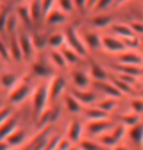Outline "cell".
Segmentation results:
<instances>
[{"instance_id": "cell-1", "label": "cell", "mask_w": 143, "mask_h": 150, "mask_svg": "<svg viewBox=\"0 0 143 150\" xmlns=\"http://www.w3.org/2000/svg\"><path fill=\"white\" fill-rule=\"evenodd\" d=\"M7 95H9V104H11V105L22 104L23 100H27V98L32 95L30 84L27 82V79H18V82L7 91Z\"/></svg>"}, {"instance_id": "cell-2", "label": "cell", "mask_w": 143, "mask_h": 150, "mask_svg": "<svg viewBox=\"0 0 143 150\" xmlns=\"http://www.w3.org/2000/svg\"><path fill=\"white\" fill-rule=\"evenodd\" d=\"M32 111H34V116L38 118L41 112L47 109V105H48V88H47V84H41V86H38V88H34V91H32Z\"/></svg>"}, {"instance_id": "cell-3", "label": "cell", "mask_w": 143, "mask_h": 150, "mask_svg": "<svg viewBox=\"0 0 143 150\" xmlns=\"http://www.w3.org/2000/svg\"><path fill=\"white\" fill-rule=\"evenodd\" d=\"M64 36H66V45L70 48H74L81 57H84V55L88 54V48H86V45L82 41V36L79 34V30L75 27H72V29H68V32Z\"/></svg>"}, {"instance_id": "cell-4", "label": "cell", "mask_w": 143, "mask_h": 150, "mask_svg": "<svg viewBox=\"0 0 143 150\" xmlns=\"http://www.w3.org/2000/svg\"><path fill=\"white\" fill-rule=\"evenodd\" d=\"M48 88V102H54L57 97L64 95V89H66V79L61 77V75H52L50 82H47Z\"/></svg>"}, {"instance_id": "cell-5", "label": "cell", "mask_w": 143, "mask_h": 150, "mask_svg": "<svg viewBox=\"0 0 143 150\" xmlns=\"http://www.w3.org/2000/svg\"><path fill=\"white\" fill-rule=\"evenodd\" d=\"M100 45H102V50L107 52V54H120L125 50V45L120 38L116 36H100Z\"/></svg>"}, {"instance_id": "cell-6", "label": "cell", "mask_w": 143, "mask_h": 150, "mask_svg": "<svg viewBox=\"0 0 143 150\" xmlns=\"http://www.w3.org/2000/svg\"><path fill=\"white\" fill-rule=\"evenodd\" d=\"M115 125L111 123L109 118H105V120H88V125L84 130H88V134H91V136H100L104 132H107V130H111Z\"/></svg>"}, {"instance_id": "cell-7", "label": "cell", "mask_w": 143, "mask_h": 150, "mask_svg": "<svg viewBox=\"0 0 143 150\" xmlns=\"http://www.w3.org/2000/svg\"><path fill=\"white\" fill-rule=\"evenodd\" d=\"M116 61L120 64H131V66H141L143 57L138 50H123L116 55Z\"/></svg>"}, {"instance_id": "cell-8", "label": "cell", "mask_w": 143, "mask_h": 150, "mask_svg": "<svg viewBox=\"0 0 143 150\" xmlns=\"http://www.w3.org/2000/svg\"><path fill=\"white\" fill-rule=\"evenodd\" d=\"M18 41H20V48H22L23 59H25V61L32 59L34 54H36V48H34V45H32L30 36H29V34H18Z\"/></svg>"}, {"instance_id": "cell-9", "label": "cell", "mask_w": 143, "mask_h": 150, "mask_svg": "<svg viewBox=\"0 0 143 150\" xmlns=\"http://www.w3.org/2000/svg\"><path fill=\"white\" fill-rule=\"evenodd\" d=\"M72 82H74L75 89H88L89 84H91V77L84 70H75L72 71Z\"/></svg>"}, {"instance_id": "cell-10", "label": "cell", "mask_w": 143, "mask_h": 150, "mask_svg": "<svg viewBox=\"0 0 143 150\" xmlns=\"http://www.w3.org/2000/svg\"><path fill=\"white\" fill-rule=\"evenodd\" d=\"M82 132H84V125L75 120V122H72L68 125V129H66V138L74 143V145H77L82 139Z\"/></svg>"}, {"instance_id": "cell-11", "label": "cell", "mask_w": 143, "mask_h": 150, "mask_svg": "<svg viewBox=\"0 0 143 150\" xmlns=\"http://www.w3.org/2000/svg\"><path fill=\"white\" fill-rule=\"evenodd\" d=\"M70 93H72V95H74V97L82 104V105H86V107L93 105V104H95V100H97V97L93 95L91 91H88V89H75V88H74Z\"/></svg>"}, {"instance_id": "cell-12", "label": "cell", "mask_w": 143, "mask_h": 150, "mask_svg": "<svg viewBox=\"0 0 143 150\" xmlns=\"http://www.w3.org/2000/svg\"><path fill=\"white\" fill-rule=\"evenodd\" d=\"M66 20H68V14L63 13V11L57 9V7L50 9V11L45 14V22H47L48 25H59V23H64Z\"/></svg>"}, {"instance_id": "cell-13", "label": "cell", "mask_w": 143, "mask_h": 150, "mask_svg": "<svg viewBox=\"0 0 143 150\" xmlns=\"http://www.w3.org/2000/svg\"><path fill=\"white\" fill-rule=\"evenodd\" d=\"M82 41H84L86 48H89V50H98V48H102V45H100V36L97 32H93V30H86L82 34Z\"/></svg>"}, {"instance_id": "cell-14", "label": "cell", "mask_w": 143, "mask_h": 150, "mask_svg": "<svg viewBox=\"0 0 143 150\" xmlns=\"http://www.w3.org/2000/svg\"><path fill=\"white\" fill-rule=\"evenodd\" d=\"M125 134H127L129 139L134 141L136 145H143V123L138 122V123L131 125V127L127 129V132H125Z\"/></svg>"}, {"instance_id": "cell-15", "label": "cell", "mask_w": 143, "mask_h": 150, "mask_svg": "<svg viewBox=\"0 0 143 150\" xmlns=\"http://www.w3.org/2000/svg\"><path fill=\"white\" fill-rule=\"evenodd\" d=\"M9 54H11V59L13 61H22L23 59L22 48H20V41H18V34H11V40H9Z\"/></svg>"}, {"instance_id": "cell-16", "label": "cell", "mask_w": 143, "mask_h": 150, "mask_svg": "<svg viewBox=\"0 0 143 150\" xmlns=\"http://www.w3.org/2000/svg\"><path fill=\"white\" fill-rule=\"evenodd\" d=\"M47 45L52 48V50H61L64 45H66V36L61 34V32H54L48 36V40H47Z\"/></svg>"}, {"instance_id": "cell-17", "label": "cell", "mask_w": 143, "mask_h": 150, "mask_svg": "<svg viewBox=\"0 0 143 150\" xmlns=\"http://www.w3.org/2000/svg\"><path fill=\"white\" fill-rule=\"evenodd\" d=\"M63 100H64V107L70 111V112H74V115H79V112L82 111V104L74 97V95H72V93H68V95H64L63 97Z\"/></svg>"}, {"instance_id": "cell-18", "label": "cell", "mask_w": 143, "mask_h": 150, "mask_svg": "<svg viewBox=\"0 0 143 150\" xmlns=\"http://www.w3.org/2000/svg\"><path fill=\"white\" fill-rule=\"evenodd\" d=\"M6 141L11 145V148H16V146H20L23 141H25V130H22V129H14L13 132L6 138Z\"/></svg>"}, {"instance_id": "cell-19", "label": "cell", "mask_w": 143, "mask_h": 150, "mask_svg": "<svg viewBox=\"0 0 143 150\" xmlns=\"http://www.w3.org/2000/svg\"><path fill=\"white\" fill-rule=\"evenodd\" d=\"M29 6V13H30V18L32 22H40L41 16H43V7H41V0H30V2L27 4Z\"/></svg>"}, {"instance_id": "cell-20", "label": "cell", "mask_w": 143, "mask_h": 150, "mask_svg": "<svg viewBox=\"0 0 143 150\" xmlns=\"http://www.w3.org/2000/svg\"><path fill=\"white\" fill-rule=\"evenodd\" d=\"M16 16H18V20H20L23 25L27 27H32V18H30V13H29V6L27 4H22V6H18L16 7Z\"/></svg>"}, {"instance_id": "cell-21", "label": "cell", "mask_w": 143, "mask_h": 150, "mask_svg": "<svg viewBox=\"0 0 143 150\" xmlns=\"http://www.w3.org/2000/svg\"><path fill=\"white\" fill-rule=\"evenodd\" d=\"M57 116H59V111H56V109H45L41 115L38 116V125H40V127H43V125H50Z\"/></svg>"}, {"instance_id": "cell-22", "label": "cell", "mask_w": 143, "mask_h": 150, "mask_svg": "<svg viewBox=\"0 0 143 150\" xmlns=\"http://www.w3.org/2000/svg\"><path fill=\"white\" fill-rule=\"evenodd\" d=\"M89 77H91L93 81H97V82H102V81H107V71L100 64L93 63L91 66H89Z\"/></svg>"}, {"instance_id": "cell-23", "label": "cell", "mask_w": 143, "mask_h": 150, "mask_svg": "<svg viewBox=\"0 0 143 150\" xmlns=\"http://www.w3.org/2000/svg\"><path fill=\"white\" fill-rule=\"evenodd\" d=\"M111 32H113V36L120 38V40H123V38H129V36L134 34L127 23H115V25H111Z\"/></svg>"}, {"instance_id": "cell-24", "label": "cell", "mask_w": 143, "mask_h": 150, "mask_svg": "<svg viewBox=\"0 0 143 150\" xmlns=\"http://www.w3.org/2000/svg\"><path fill=\"white\" fill-rule=\"evenodd\" d=\"M86 118H88V120H105V118H109V112L102 111L98 105H97V107L89 105V107L86 109Z\"/></svg>"}, {"instance_id": "cell-25", "label": "cell", "mask_w": 143, "mask_h": 150, "mask_svg": "<svg viewBox=\"0 0 143 150\" xmlns=\"http://www.w3.org/2000/svg\"><path fill=\"white\" fill-rule=\"evenodd\" d=\"M118 73H125V75H132V77H141L143 75V68L141 66H131V64H116Z\"/></svg>"}, {"instance_id": "cell-26", "label": "cell", "mask_w": 143, "mask_h": 150, "mask_svg": "<svg viewBox=\"0 0 143 150\" xmlns=\"http://www.w3.org/2000/svg\"><path fill=\"white\" fill-rule=\"evenodd\" d=\"M48 59H50V63L56 66V68H66L68 66V63H66V59H64V55L61 54V50H52L50 54H48Z\"/></svg>"}, {"instance_id": "cell-27", "label": "cell", "mask_w": 143, "mask_h": 150, "mask_svg": "<svg viewBox=\"0 0 143 150\" xmlns=\"http://www.w3.org/2000/svg\"><path fill=\"white\" fill-rule=\"evenodd\" d=\"M61 54L64 55V59H66L68 64H77V63L81 61V55H79L74 48H70L68 45H64V47L61 48Z\"/></svg>"}, {"instance_id": "cell-28", "label": "cell", "mask_w": 143, "mask_h": 150, "mask_svg": "<svg viewBox=\"0 0 143 150\" xmlns=\"http://www.w3.org/2000/svg\"><path fill=\"white\" fill-rule=\"evenodd\" d=\"M113 23V16L111 14H98L95 18H91V25H95L97 29H104L107 25Z\"/></svg>"}, {"instance_id": "cell-29", "label": "cell", "mask_w": 143, "mask_h": 150, "mask_svg": "<svg viewBox=\"0 0 143 150\" xmlns=\"http://www.w3.org/2000/svg\"><path fill=\"white\" fill-rule=\"evenodd\" d=\"M16 127H18V123H16V120H14V118H9L6 123H2V125H0V139H6V138L13 132Z\"/></svg>"}, {"instance_id": "cell-30", "label": "cell", "mask_w": 143, "mask_h": 150, "mask_svg": "<svg viewBox=\"0 0 143 150\" xmlns=\"http://www.w3.org/2000/svg\"><path fill=\"white\" fill-rule=\"evenodd\" d=\"M98 84H100V89L105 93V97H115V98L122 97V93L111 84V81H102V82H98Z\"/></svg>"}, {"instance_id": "cell-31", "label": "cell", "mask_w": 143, "mask_h": 150, "mask_svg": "<svg viewBox=\"0 0 143 150\" xmlns=\"http://www.w3.org/2000/svg\"><path fill=\"white\" fill-rule=\"evenodd\" d=\"M109 81H111V84H113L120 93H122V95H129V93H132V86H131V84H127V82H123L120 77H116V79L113 77V79H109Z\"/></svg>"}, {"instance_id": "cell-32", "label": "cell", "mask_w": 143, "mask_h": 150, "mask_svg": "<svg viewBox=\"0 0 143 150\" xmlns=\"http://www.w3.org/2000/svg\"><path fill=\"white\" fill-rule=\"evenodd\" d=\"M16 82H18V75H16V73H2V75H0V84H2L7 91H9Z\"/></svg>"}, {"instance_id": "cell-33", "label": "cell", "mask_w": 143, "mask_h": 150, "mask_svg": "<svg viewBox=\"0 0 143 150\" xmlns=\"http://www.w3.org/2000/svg\"><path fill=\"white\" fill-rule=\"evenodd\" d=\"M120 122L125 127H131V125L139 122V115H138V112H132V111L131 112H123V115H120Z\"/></svg>"}, {"instance_id": "cell-34", "label": "cell", "mask_w": 143, "mask_h": 150, "mask_svg": "<svg viewBox=\"0 0 143 150\" xmlns=\"http://www.w3.org/2000/svg\"><path fill=\"white\" fill-rule=\"evenodd\" d=\"M79 150H102V145L95 139H81L77 143Z\"/></svg>"}, {"instance_id": "cell-35", "label": "cell", "mask_w": 143, "mask_h": 150, "mask_svg": "<svg viewBox=\"0 0 143 150\" xmlns=\"http://www.w3.org/2000/svg\"><path fill=\"white\" fill-rule=\"evenodd\" d=\"M97 105H98L102 111H105V112H111V111L116 107V98H115V97H104Z\"/></svg>"}, {"instance_id": "cell-36", "label": "cell", "mask_w": 143, "mask_h": 150, "mask_svg": "<svg viewBox=\"0 0 143 150\" xmlns=\"http://www.w3.org/2000/svg\"><path fill=\"white\" fill-rule=\"evenodd\" d=\"M98 138V143L102 145V146H115V145H118V141H116V138L113 136V132H104V134H100V136H97Z\"/></svg>"}, {"instance_id": "cell-37", "label": "cell", "mask_w": 143, "mask_h": 150, "mask_svg": "<svg viewBox=\"0 0 143 150\" xmlns=\"http://www.w3.org/2000/svg\"><path fill=\"white\" fill-rule=\"evenodd\" d=\"M56 7L61 9L63 13L70 14V13H74L75 6H74V0H56Z\"/></svg>"}, {"instance_id": "cell-38", "label": "cell", "mask_w": 143, "mask_h": 150, "mask_svg": "<svg viewBox=\"0 0 143 150\" xmlns=\"http://www.w3.org/2000/svg\"><path fill=\"white\" fill-rule=\"evenodd\" d=\"M123 45H125V50H138L139 48V40H138V36L132 34L129 38H123Z\"/></svg>"}, {"instance_id": "cell-39", "label": "cell", "mask_w": 143, "mask_h": 150, "mask_svg": "<svg viewBox=\"0 0 143 150\" xmlns=\"http://www.w3.org/2000/svg\"><path fill=\"white\" fill-rule=\"evenodd\" d=\"M32 71L36 75H40V77H52V71L41 63H32Z\"/></svg>"}, {"instance_id": "cell-40", "label": "cell", "mask_w": 143, "mask_h": 150, "mask_svg": "<svg viewBox=\"0 0 143 150\" xmlns=\"http://www.w3.org/2000/svg\"><path fill=\"white\" fill-rule=\"evenodd\" d=\"M18 23H20V20H18V16H16V14H9V18H7V23H6V32H9V34H16Z\"/></svg>"}, {"instance_id": "cell-41", "label": "cell", "mask_w": 143, "mask_h": 150, "mask_svg": "<svg viewBox=\"0 0 143 150\" xmlns=\"http://www.w3.org/2000/svg\"><path fill=\"white\" fill-rule=\"evenodd\" d=\"M47 139H48V132H41L40 136H36L34 138V141H32V150H43V146H45V143H47Z\"/></svg>"}, {"instance_id": "cell-42", "label": "cell", "mask_w": 143, "mask_h": 150, "mask_svg": "<svg viewBox=\"0 0 143 150\" xmlns=\"http://www.w3.org/2000/svg\"><path fill=\"white\" fill-rule=\"evenodd\" d=\"M30 40H32V45H34L36 52H38V50H41V48L47 45V40H45L43 36H40V34H32V36H30Z\"/></svg>"}, {"instance_id": "cell-43", "label": "cell", "mask_w": 143, "mask_h": 150, "mask_svg": "<svg viewBox=\"0 0 143 150\" xmlns=\"http://www.w3.org/2000/svg\"><path fill=\"white\" fill-rule=\"evenodd\" d=\"M9 118H13V107L6 105V107H0V125L6 123Z\"/></svg>"}, {"instance_id": "cell-44", "label": "cell", "mask_w": 143, "mask_h": 150, "mask_svg": "<svg viewBox=\"0 0 143 150\" xmlns=\"http://www.w3.org/2000/svg\"><path fill=\"white\" fill-rule=\"evenodd\" d=\"M9 11L7 7H0V34L6 32V23H7V18H9Z\"/></svg>"}, {"instance_id": "cell-45", "label": "cell", "mask_w": 143, "mask_h": 150, "mask_svg": "<svg viewBox=\"0 0 143 150\" xmlns=\"http://www.w3.org/2000/svg\"><path fill=\"white\" fill-rule=\"evenodd\" d=\"M129 105H131V111L132 112H138V115H141V112H143V98H132Z\"/></svg>"}, {"instance_id": "cell-46", "label": "cell", "mask_w": 143, "mask_h": 150, "mask_svg": "<svg viewBox=\"0 0 143 150\" xmlns=\"http://www.w3.org/2000/svg\"><path fill=\"white\" fill-rule=\"evenodd\" d=\"M0 57H2L6 63H9L11 61V54H9V47L2 41V40H0Z\"/></svg>"}, {"instance_id": "cell-47", "label": "cell", "mask_w": 143, "mask_h": 150, "mask_svg": "<svg viewBox=\"0 0 143 150\" xmlns=\"http://www.w3.org/2000/svg\"><path fill=\"white\" fill-rule=\"evenodd\" d=\"M129 27H131V30H132L136 36H143V22L134 20V22H131V23H129Z\"/></svg>"}, {"instance_id": "cell-48", "label": "cell", "mask_w": 143, "mask_h": 150, "mask_svg": "<svg viewBox=\"0 0 143 150\" xmlns=\"http://www.w3.org/2000/svg\"><path fill=\"white\" fill-rule=\"evenodd\" d=\"M113 2H116V0H98V2L95 4V7H93V11H104V9H107Z\"/></svg>"}, {"instance_id": "cell-49", "label": "cell", "mask_w": 143, "mask_h": 150, "mask_svg": "<svg viewBox=\"0 0 143 150\" xmlns=\"http://www.w3.org/2000/svg\"><path fill=\"white\" fill-rule=\"evenodd\" d=\"M57 141H59V138H57V136L48 138V139H47V143H45V146H43V150H54V148H57Z\"/></svg>"}, {"instance_id": "cell-50", "label": "cell", "mask_w": 143, "mask_h": 150, "mask_svg": "<svg viewBox=\"0 0 143 150\" xmlns=\"http://www.w3.org/2000/svg\"><path fill=\"white\" fill-rule=\"evenodd\" d=\"M72 145H74V143H72L66 136H64V138H59V141H57V148H59V150H68Z\"/></svg>"}, {"instance_id": "cell-51", "label": "cell", "mask_w": 143, "mask_h": 150, "mask_svg": "<svg viewBox=\"0 0 143 150\" xmlns=\"http://www.w3.org/2000/svg\"><path fill=\"white\" fill-rule=\"evenodd\" d=\"M118 77H120L123 82L131 84V86H132V84H136V79H138V77H132V75H125V73H118Z\"/></svg>"}, {"instance_id": "cell-52", "label": "cell", "mask_w": 143, "mask_h": 150, "mask_svg": "<svg viewBox=\"0 0 143 150\" xmlns=\"http://www.w3.org/2000/svg\"><path fill=\"white\" fill-rule=\"evenodd\" d=\"M74 6H75V9H81L84 13V9H86V0H74Z\"/></svg>"}, {"instance_id": "cell-53", "label": "cell", "mask_w": 143, "mask_h": 150, "mask_svg": "<svg viewBox=\"0 0 143 150\" xmlns=\"http://www.w3.org/2000/svg\"><path fill=\"white\" fill-rule=\"evenodd\" d=\"M0 150H11V145L6 139H0Z\"/></svg>"}, {"instance_id": "cell-54", "label": "cell", "mask_w": 143, "mask_h": 150, "mask_svg": "<svg viewBox=\"0 0 143 150\" xmlns=\"http://www.w3.org/2000/svg\"><path fill=\"white\" fill-rule=\"evenodd\" d=\"M113 150H129V148H127V146H123V145H115Z\"/></svg>"}, {"instance_id": "cell-55", "label": "cell", "mask_w": 143, "mask_h": 150, "mask_svg": "<svg viewBox=\"0 0 143 150\" xmlns=\"http://www.w3.org/2000/svg\"><path fill=\"white\" fill-rule=\"evenodd\" d=\"M125 2H127V0H116L115 4H116V6H122V4H125Z\"/></svg>"}, {"instance_id": "cell-56", "label": "cell", "mask_w": 143, "mask_h": 150, "mask_svg": "<svg viewBox=\"0 0 143 150\" xmlns=\"http://www.w3.org/2000/svg\"><path fill=\"white\" fill-rule=\"evenodd\" d=\"M23 2H25V4H29V2H30V0H23Z\"/></svg>"}, {"instance_id": "cell-57", "label": "cell", "mask_w": 143, "mask_h": 150, "mask_svg": "<svg viewBox=\"0 0 143 150\" xmlns=\"http://www.w3.org/2000/svg\"><path fill=\"white\" fill-rule=\"evenodd\" d=\"M139 54H141V57H143V50H141V52H139Z\"/></svg>"}, {"instance_id": "cell-58", "label": "cell", "mask_w": 143, "mask_h": 150, "mask_svg": "<svg viewBox=\"0 0 143 150\" xmlns=\"http://www.w3.org/2000/svg\"><path fill=\"white\" fill-rule=\"evenodd\" d=\"M54 150H59V148H54Z\"/></svg>"}, {"instance_id": "cell-59", "label": "cell", "mask_w": 143, "mask_h": 150, "mask_svg": "<svg viewBox=\"0 0 143 150\" xmlns=\"http://www.w3.org/2000/svg\"><path fill=\"white\" fill-rule=\"evenodd\" d=\"M11 150H13V148H11Z\"/></svg>"}]
</instances>
